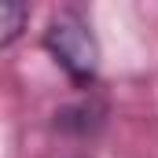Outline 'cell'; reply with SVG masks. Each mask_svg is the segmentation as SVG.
<instances>
[{
	"mask_svg": "<svg viewBox=\"0 0 158 158\" xmlns=\"http://www.w3.org/2000/svg\"><path fill=\"white\" fill-rule=\"evenodd\" d=\"M30 26V4H4L0 7V48H11Z\"/></svg>",
	"mask_w": 158,
	"mask_h": 158,
	"instance_id": "obj_2",
	"label": "cell"
},
{
	"mask_svg": "<svg viewBox=\"0 0 158 158\" xmlns=\"http://www.w3.org/2000/svg\"><path fill=\"white\" fill-rule=\"evenodd\" d=\"M44 52L55 59V66L74 81L77 88H92L99 77V37L92 30V22L74 11V7H59L48 26H44Z\"/></svg>",
	"mask_w": 158,
	"mask_h": 158,
	"instance_id": "obj_1",
	"label": "cell"
}]
</instances>
